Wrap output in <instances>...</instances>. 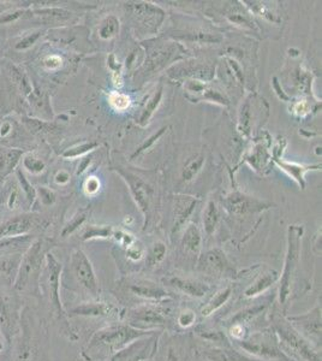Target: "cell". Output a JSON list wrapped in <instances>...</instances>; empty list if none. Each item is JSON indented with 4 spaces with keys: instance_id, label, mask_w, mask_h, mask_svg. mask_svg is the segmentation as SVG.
<instances>
[{
    "instance_id": "1",
    "label": "cell",
    "mask_w": 322,
    "mask_h": 361,
    "mask_svg": "<svg viewBox=\"0 0 322 361\" xmlns=\"http://www.w3.org/2000/svg\"><path fill=\"white\" fill-rule=\"evenodd\" d=\"M155 334L134 328L124 322H114L93 333L82 348L81 357L85 361L109 360L135 341Z\"/></svg>"
},
{
    "instance_id": "2",
    "label": "cell",
    "mask_w": 322,
    "mask_h": 361,
    "mask_svg": "<svg viewBox=\"0 0 322 361\" xmlns=\"http://www.w3.org/2000/svg\"><path fill=\"white\" fill-rule=\"evenodd\" d=\"M13 343V361H51L47 329L28 306L22 311L20 333Z\"/></svg>"
},
{
    "instance_id": "3",
    "label": "cell",
    "mask_w": 322,
    "mask_h": 361,
    "mask_svg": "<svg viewBox=\"0 0 322 361\" xmlns=\"http://www.w3.org/2000/svg\"><path fill=\"white\" fill-rule=\"evenodd\" d=\"M271 330L277 337L279 345L290 357L296 361H321V349H318L309 341L298 333L294 325L286 318L285 311L274 301L268 313Z\"/></svg>"
},
{
    "instance_id": "4",
    "label": "cell",
    "mask_w": 322,
    "mask_h": 361,
    "mask_svg": "<svg viewBox=\"0 0 322 361\" xmlns=\"http://www.w3.org/2000/svg\"><path fill=\"white\" fill-rule=\"evenodd\" d=\"M54 246L56 243L51 238H39L34 240L20 260V269L13 283V292L41 298V275L45 267L46 255L52 252Z\"/></svg>"
},
{
    "instance_id": "5",
    "label": "cell",
    "mask_w": 322,
    "mask_h": 361,
    "mask_svg": "<svg viewBox=\"0 0 322 361\" xmlns=\"http://www.w3.org/2000/svg\"><path fill=\"white\" fill-rule=\"evenodd\" d=\"M61 272L63 265L59 263L52 252L46 255L45 267L42 276H45V284H41V293H46L49 299V313L61 336L66 337L70 342H78V331L70 324L68 311L63 305L61 296Z\"/></svg>"
},
{
    "instance_id": "6",
    "label": "cell",
    "mask_w": 322,
    "mask_h": 361,
    "mask_svg": "<svg viewBox=\"0 0 322 361\" xmlns=\"http://www.w3.org/2000/svg\"><path fill=\"white\" fill-rule=\"evenodd\" d=\"M170 301L144 302L124 310L122 322L140 330L160 333L170 325L172 314L171 307L168 305Z\"/></svg>"
},
{
    "instance_id": "7",
    "label": "cell",
    "mask_w": 322,
    "mask_h": 361,
    "mask_svg": "<svg viewBox=\"0 0 322 361\" xmlns=\"http://www.w3.org/2000/svg\"><path fill=\"white\" fill-rule=\"evenodd\" d=\"M303 228L297 226H290L287 230V250H286L285 262L282 275L279 277V289H278V305L285 311L290 300L292 299V287L295 277L297 274L299 255H301V240H302Z\"/></svg>"
},
{
    "instance_id": "8",
    "label": "cell",
    "mask_w": 322,
    "mask_h": 361,
    "mask_svg": "<svg viewBox=\"0 0 322 361\" xmlns=\"http://www.w3.org/2000/svg\"><path fill=\"white\" fill-rule=\"evenodd\" d=\"M236 348L249 357L260 361H296L283 350L273 331L264 329L260 331L249 333L248 336L241 341L233 342Z\"/></svg>"
},
{
    "instance_id": "9",
    "label": "cell",
    "mask_w": 322,
    "mask_h": 361,
    "mask_svg": "<svg viewBox=\"0 0 322 361\" xmlns=\"http://www.w3.org/2000/svg\"><path fill=\"white\" fill-rule=\"evenodd\" d=\"M23 305L13 289L0 287V335L11 345L20 333Z\"/></svg>"
},
{
    "instance_id": "10",
    "label": "cell",
    "mask_w": 322,
    "mask_h": 361,
    "mask_svg": "<svg viewBox=\"0 0 322 361\" xmlns=\"http://www.w3.org/2000/svg\"><path fill=\"white\" fill-rule=\"evenodd\" d=\"M119 287L125 295L144 302H163L172 300V294L163 284L146 279H125L119 283Z\"/></svg>"
},
{
    "instance_id": "11",
    "label": "cell",
    "mask_w": 322,
    "mask_h": 361,
    "mask_svg": "<svg viewBox=\"0 0 322 361\" xmlns=\"http://www.w3.org/2000/svg\"><path fill=\"white\" fill-rule=\"evenodd\" d=\"M70 272L76 283L81 286L93 299L100 298V287L95 275L94 267L88 255L82 250H76L70 257Z\"/></svg>"
},
{
    "instance_id": "12",
    "label": "cell",
    "mask_w": 322,
    "mask_h": 361,
    "mask_svg": "<svg viewBox=\"0 0 322 361\" xmlns=\"http://www.w3.org/2000/svg\"><path fill=\"white\" fill-rule=\"evenodd\" d=\"M290 323L298 333L309 341L311 345L321 349V304L318 302L308 312L301 314H286Z\"/></svg>"
},
{
    "instance_id": "13",
    "label": "cell",
    "mask_w": 322,
    "mask_h": 361,
    "mask_svg": "<svg viewBox=\"0 0 322 361\" xmlns=\"http://www.w3.org/2000/svg\"><path fill=\"white\" fill-rule=\"evenodd\" d=\"M69 318L75 317H85V318H105L112 322H122L124 308L119 305L113 304L105 300L94 299L88 302L75 306V307L66 310Z\"/></svg>"
},
{
    "instance_id": "14",
    "label": "cell",
    "mask_w": 322,
    "mask_h": 361,
    "mask_svg": "<svg viewBox=\"0 0 322 361\" xmlns=\"http://www.w3.org/2000/svg\"><path fill=\"white\" fill-rule=\"evenodd\" d=\"M45 226L40 216L32 212L17 214L0 224V240L30 236L35 230Z\"/></svg>"
},
{
    "instance_id": "15",
    "label": "cell",
    "mask_w": 322,
    "mask_h": 361,
    "mask_svg": "<svg viewBox=\"0 0 322 361\" xmlns=\"http://www.w3.org/2000/svg\"><path fill=\"white\" fill-rule=\"evenodd\" d=\"M195 348L192 347V342L182 335L168 336L166 340H161L158 337V343L155 349L153 361H190V353Z\"/></svg>"
},
{
    "instance_id": "16",
    "label": "cell",
    "mask_w": 322,
    "mask_h": 361,
    "mask_svg": "<svg viewBox=\"0 0 322 361\" xmlns=\"http://www.w3.org/2000/svg\"><path fill=\"white\" fill-rule=\"evenodd\" d=\"M195 352L201 359L206 361H260L242 350L233 347L231 343L226 345H212L202 342V345L195 348Z\"/></svg>"
},
{
    "instance_id": "17",
    "label": "cell",
    "mask_w": 322,
    "mask_h": 361,
    "mask_svg": "<svg viewBox=\"0 0 322 361\" xmlns=\"http://www.w3.org/2000/svg\"><path fill=\"white\" fill-rule=\"evenodd\" d=\"M199 269L207 275L223 277V279H233L236 276V270L230 263L224 250L221 248L206 252L200 259Z\"/></svg>"
},
{
    "instance_id": "18",
    "label": "cell",
    "mask_w": 322,
    "mask_h": 361,
    "mask_svg": "<svg viewBox=\"0 0 322 361\" xmlns=\"http://www.w3.org/2000/svg\"><path fill=\"white\" fill-rule=\"evenodd\" d=\"M163 283L165 286L172 288L175 292L192 298V299H202L212 292V286L207 282H204L200 279L182 277V276L172 275L165 277Z\"/></svg>"
},
{
    "instance_id": "19",
    "label": "cell",
    "mask_w": 322,
    "mask_h": 361,
    "mask_svg": "<svg viewBox=\"0 0 322 361\" xmlns=\"http://www.w3.org/2000/svg\"><path fill=\"white\" fill-rule=\"evenodd\" d=\"M0 287L13 289L20 260L23 257L22 250H0Z\"/></svg>"
},
{
    "instance_id": "20",
    "label": "cell",
    "mask_w": 322,
    "mask_h": 361,
    "mask_svg": "<svg viewBox=\"0 0 322 361\" xmlns=\"http://www.w3.org/2000/svg\"><path fill=\"white\" fill-rule=\"evenodd\" d=\"M273 302V298L268 296V298H266V299L264 300V302L243 308L240 312H237L236 314H233V316L230 317L228 319L225 320V328L230 326V325H242V326L248 328L249 324H250L256 317L260 316L261 313L266 312Z\"/></svg>"
},
{
    "instance_id": "21",
    "label": "cell",
    "mask_w": 322,
    "mask_h": 361,
    "mask_svg": "<svg viewBox=\"0 0 322 361\" xmlns=\"http://www.w3.org/2000/svg\"><path fill=\"white\" fill-rule=\"evenodd\" d=\"M279 277L280 275L277 271L268 270L262 272L245 288L243 296L245 299H256L259 296L264 295L274 284L279 282Z\"/></svg>"
},
{
    "instance_id": "22",
    "label": "cell",
    "mask_w": 322,
    "mask_h": 361,
    "mask_svg": "<svg viewBox=\"0 0 322 361\" xmlns=\"http://www.w3.org/2000/svg\"><path fill=\"white\" fill-rule=\"evenodd\" d=\"M23 156L25 151L22 148H0V185L16 171Z\"/></svg>"
},
{
    "instance_id": "23",
    "label": "cell",
    "mask_w": 322,
    "mask_h": 361,
    "mask_svg": "<svg viewBox=\"0 0 322 361\" xmlns=\"http://www.w3.org/2000/svg\"><path fill=\"white\" fill-rule=\"evenodd\" d=\"M122 173V176L125 178L128 185L130 187L131 193L134 195L135 200L139 204L140 207L143 211V214L147 216L148 207L151 199V188L149 185L141 180L140 177L135 176L132 173Z\"/></svg>"
},
{
    "instance_id": "24",
    "label": "cell",
    "mask_w": 322,
    "mask_h": 361,
    "mask_svg": "<svg viewBox=\"0 0 322 361\" xmlns=\"http://www.w3.org/2000/svg\"><path fill=\"white\" fill-rule=\"evenodd\" d=\"M233 295V288L231 286H226V287L221 288L219 290H216L207 302L201 307L200 316L202 318H209L212 317L214 313L218 312L219 310L224 307L225 305L228 304V301L231 300Z\"/></svg>"
},
{
    "instance_id": "25",
    "label": "cell",
    "mask_w": 322,
    "mask_h": 361,
    "mask_svg": "<svg viewBox=\"0 0 322 361\" xmlns=\"http://www.w3.org/2000/svg\"><path fill=\"white\" fill-rule=\"evenodd\" d=\"M228 209L235 214H245L252 211H260L261 205L252 197L235 193L228 197Z\"/></svg>"
},
{
    "instance_id": "26",
    "label": "cell",
    "mask_w": 322,
    "mask_h": 361,
    "mask_svg": "<svg viewBox=\"0 0 322 361\" xmlns=\"http://www.w3.org/2000/svg\"><path fill=\"white\" fill-rule=\"evenodd\" d=\"M201 243H202V238L197 226H189L184 233L183 238H182V246L187 253L190 255H199L201 250Z\"/></svg>"
},
{
    "instance_id": "27",
    "label": "cell",
    "mask_w": 322,
    "mask_h": 361,
    "mask_svg": "<svg viewBox=\"0 0 322 361\" xmlns=\"http://www.w3.org/2000/svg\"><path fill=\"white\" fill-rule=\"evenodd\" d=\"M15 175H16L17 183L20 185V192L25 195L28 205H34V202L37 200V189L34 188L32 183L29 182L28 178L25 175L23 169L17 168Z\"/></svg>"
},
{
    "instance_id": "28",
    "label": "cell",
    "mask_w": 322,
    "mask_h": 361,
    "mask_svg": "<svg viewBox=\"0 0 322 361\" xmlns=\"http://www.w3.org/2000/svg\"><path fill=\"white\" fill-rule=\"evenodd\" d=\"M168 255V247L163 243H155L153 246L149 248L146 255V267L148 269L156 267L163 263V259L166 258Z\"/></svg>"
},
{
    "instance_id": "29",
    "label": "cell",
    "mask_w": 322,
    "mask_h": 361,
    "mask_svg": "<svg viewBox=\"0 0 322 361\" xmlns=\"http://www.w3.org/2000/svg\"><path fill=\"white\" fill-rule=\"evenodd\" d=\"M218 221H219V212H218L216 204L209 202L204 214V226L207 235H212L216 231Z\"/></svg>"
},
{
    "instance_id": "30",
    "label": "cell",
    "mask_w": 322,
    "mask_h": 361,
    "mask_svg": "<svg viewBox=\"0 0 322 361\" xmlns=\"http://www.w3.org/2000/svg\"><path fill=\"white\" fill-rule=\"evenodd\" d=\"M197 322V314L190 308H183L175 316V324L180 330H189L194 328Z\"/></svg>"
},
{
    "instance_id": "31",
    "label": "cell",
    "mask_w": 322,
    "mask_h": 361,
    "mask_svg": "<svg viewBox=\"0 0 322 361\" xmlns=\"http://www.w3.org/2000/svg\"><path fill=\"white\" fill-rule=\"evenodd\" d=\"M20 161H22V169H25L28 173H33V175L42 173L46 168L45 163L40 158H37L32 154L23 156Z\"/></svg>"
},
{
    "instance_id": "32",
    "label": "cell",
    "mask_w": 322,
    "mask_h": 361,
    "mask_svg": "<svg viewBox=\"0 0 322 361\" xmlns=\"http://www.w3.org/2000/svg\"><path fill=\"white\" fill-rule=\"evenodd\" d=\"M118 30L119 22L117 21L116 17L110 16L105 21L102 22L99 34H100V37L102 39L106 40V39H111V37H114L116 34L118 33Z\"/></svg>"
},
{
    "instance_id": "33",
    "label": "cell",
    "mask_w": 322,
    "mask_h": 361,
    "mask_svg": "<svg viewBox=\"0 0 322 361\" xmlns=\"http://www.w3.org/2000/svg\"><path fill=\"white\" fill-rule=\"evenodd\" d=\"M204 156H201V154L196 156L195 158H192V159L189 161L188 164H187V166L184 168V180H192L194 176H196V173L200 171L201 166L204 164Z\"/></svg>"
},
{
    "instance_id": "34",
    "label": "cell",
    "mask_w": 322,
    "mask_h": 361,
    "mask_svg": "<svg viewBox=\"0 0 322 361\" xmlns=\"http://www.w3.org/2000/svg\"><path fill=\"white\" fill-rule=\"evenodd\" d=\"M112 235V230L109 226H90L87 228L86 231L83 233L82 238L83 240H93L97 238H106Z\"/></svg>"
},
{
    "instance_id": "35",
    "label": "cell",
    "mask_w": 322,
    "mask_h": 361,
    "mask_svg": "<svg viewBox=\"0 0 322 361\" xmlns=\"http://www.w3.org/2000/svg\"><path fill=\"white\" fill-rule=\"evenodd\" d=\"M161 95H163V90L160 88L156 93H155L154 97L148 102L147 106L144 109V111H143L142 117H141V123L146 124L148 122V119L151 118V116L153 115V112L156 110V107L160 104V100H161Z\"/></svg>"
},
{
    "instance_id": "36",
    "label": "cell",
    "mask_w": 322,
    "mask_h": 361,
    "mask_svg": "<svg viewBox=\"0 0 322 361\" xmlns=\"http://www.w3.org/2000/svg\"><path fill=\"white\" fill-rule=\"evenodd\" d=\"M110 103L116 110L124 111L130 105V98L128 95L120 94V93H112L110 95Z\"/></svg>"
},
{
    "instance_id": "37",
    "label": "cell",
    "mask_w": 322,
    "mask_h": 361,
    "mask_svg": "<svg viewBox=\"0 0 322 361\" xmlns=\"http://www.w3.org/2000/svg\"><path fill=\"white\" fill-rule=\"evenodd\" d=\"M85 221H86V214H78V216H75V217L70 221L69 224L64 226V229L61 231V236H63V238H68L69 235L74 233L75 230H78V228L83 224Z\"/></svg>"
},
{
    "instance_id": "38",
    "label": "cell",
    "mask_w": 322,
    "mask_h": 361,
    "mask_svg": "<svg viewBox=\"0 0 322 361\" xmlns=\"http://www.w3.org/2000/svg\"><path fill=\"white\" fill-rule=\"evenodd\" d=\"M279 165L282 166L285 171L291 175V176H294L296 180H299V182H302V187H304V183H303V173L306 171L309 166H306V168H303L301 165L296 164H287V163H280V161H278Z\"/></svg>"
},
{
    "instance_id": "39",
    "label": "cell",
    "mask_w": 322,
    "mask_h": 361,
    "mask_svg": "<svg viewBox=\"0 0 322 361\" xmlns=\"http://www.w3.org/2000/svg\"><path fill=\"white\" fill-rule=\"evenodd\" d=\"M40 35V30L28 34V35H25V37H22L20 42H17L15 47H16L17 51H25V49H30V47L39 40Z\"/></svg>"
},
{
    "instance_id": "40",
    "label": "cell",
    "mask_w": 322,
    "mask_h": 361,
    "mask_svg": "<svg viewBox=\"0 0 322 361\" xmlns=\"http://www.w3.org/2000/svg\"><path fill=\"white\" fill-rule=\"evenodd\" d=\"M37 197H39L41 204L45 206L52 205L56 202V195L54 192L46 187H40L37 189Z\"/></svg>"
},
{
    "instance_id": "41",
    "label": "cell",
    "mask_w": 322,
    "mask_h": 361,
    "mask_svg": "<svg viewBox=\"0 0 322 361\" xmlns=\"http://www.w3.org/2000/svg\"><path fill=\"white\" fill-rule=\"evenodd\" d=\"M97 146V144H85L81 145V146H78V147L71 148L69 151H66L63 157L64 158H76V157H80L83 153H87L88 151H90L92 148H94Z\"/></svg>"
},
{
    "instance_id": "42",
    "label": "cell",
    "mask_w": 322,
    "mask_h": 361,
    "mask_svg": "<svg viewBox=\"0 0 322 361\" xmlns=\"http://www.w3.org/2000/svg\"><path fill=\"white\" fill-rule=\"evenodd\" d=\"M127 255L128 258L134 260V262H137V260H140L143 257V250L141 247L132 243L131 246L127 248Z\"/></svg>"
},
{
    "instance_id": "43",
    "label": "cell",
    "mask_w": 322,
    "mask_h": 361,
    "mask_svg": "<svg viewBox=\"0 0 322 361\" xmlns=\"http://www.w3.org/2000/svg\"><path fill=\"white\" fill-rule=\"evenodd\" d=\"M99 188H100V182L97 177H89L86 180L85 189H86L87 194H95L98 192Z\"/></svg>"
},
{
    "instance_id": "44",
    "label": "cell",
    "mask_w": 322,
    "mask_h": 361,
    "mask_svg": "<svg viewBox=\"0 0 322 361\" xmlns=\"http://www.w3.org/2000/svg\"><path fill=\"white\" fill-rule=\"evenodd\" d=\"M44 64L49 69H58L61 66V59L58 56H49L44 59Z\"/></svg>"
},
{
    "instance_id": "45",
    "label": "cell",
    "mask_w": 322,
    "mask_h": 361,
    "mask_svg": "<svg viewBox=\"0 0 322 361\" xmlns=\"http://www.w3.org/2000/svg\"><path fill=\"white\" fill-rule=\"evenodd\" d=\"M163 130H165V128L163 129H161L158 134H155L154 136H151V139L148 140V142H146V144H143L141 147H140L139 151L136 152V154H139L140 152H142V151H144V149H147L149 146H151L153 142H154L155 140L159 139L160 136H161V134H163Z\"/></svg>"
},
{
    "instance_id": "46",
    "label": "cell",
    "mask_w": 322,
    "mask_h": 361,
    "mask_svg": "<svg viewBox=\"0 0 322 361\" xmlns=\"http://www.w3.org/2000/svg\"><path fill=\"white\" fill-rule=\"evenodd\" d=\"M70 175L66 171H61V173H57V176H56V182L59 183V185H64L66 182H69Z\"/></svg>"
},
{
    "instance_id": "47",
    "label": "cell",
    "mask_w": 322,
    "mask_h": 361,
    "mask_svg": "<svg viewBox=\"0 0 322 361\" xmlns=\"http://www.w3.org/2000/svg\"><path fill=\"white\" fill-rule=\"evenodd\" d=\"M296 112H297L298 115H304L306 111H308V105L304 103L298 104L297 106H296Z\"/></svg>"
},
{
    "instance_id": "48",
    "label": "cell",
    "mask_w": 322,
    "mask_h": 361,
    "mask_svg": "<svg viewBox=\"0 0 322 361\" xmlns=\"http://www.w3.org/2000/svg\"><path fill=\"white\" fill-rule=\"evenodd\" d=\"M5 345H6V342H5L4 338L1 337V335H0V353L3 352L5 349Z\"/></svg>"
},
{
    "instance_id": "49",
    "label": "cell",
    "mask_w": 322,
    "mask_h": 361,
    "mask_svg": "<svg viewBox=\"0 0 322 361\" xmlns=\"http://www.w3.org/2000/svg\"><path fill=\"white\" fill-rule=\"evenodd\" d=\"M141 361H151V360H141Z\"/></svg>"
}]
</instances>
